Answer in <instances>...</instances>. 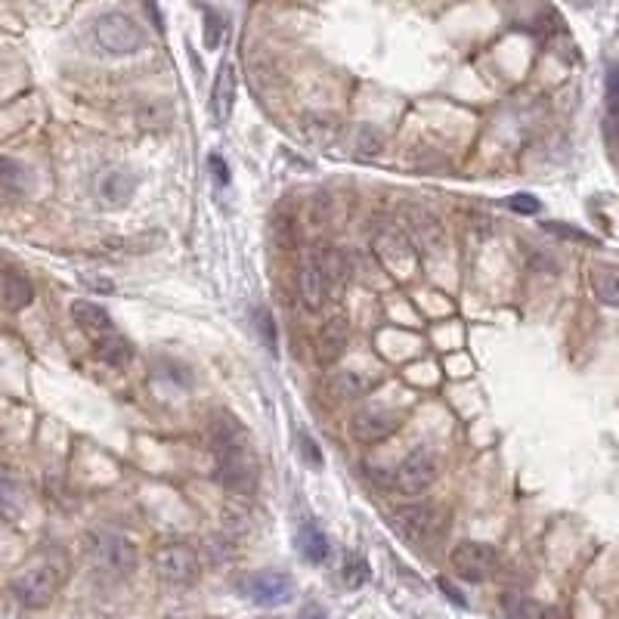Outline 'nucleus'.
Here are the masks:
<instances>
[{
    "mask_svg": "<svg viewBox=\"0 0 619 619\" xmlns=\"http://www.w3.org/2000/svg\"><path fill=\"white\" fill-rule=\"evenodd\" d=\"M241 592L260 607H282L294 598V579L279 570H260L241 583Z\"/></svg>",
    "mask_w": 619,
    "mask_h": 619,
    "instance_id": "1a4fd4ad",
    "label": "nucleus"
},
{
    "mask_svg": "<svg viewBox=\"0 0 619 619\" xmlns=\"http://www.w3.org/2000/svg\"><path fill=\"white\" fill-rule=\"evenodd\" d=\"M310 258H313L316 267H319L329 300H335L338 294L350 285V260H347V254L335 245H316L313 251H310Z\"/></svg>",
    "mask_w": 619,
    "mask_h": 619,
    "instance_id": "ddd939ff",
    "label": "nucleus"
},
{
    "mask_svg": "<svg viewBox=\"0 0 619 619\" xmlns=\"http://www.w3.org/2000/svg\"><path fill=\"white\" fill-rule=\"evenodd\" d=\"M508 208L517 211V214H535L539 211V199H533V195H511L508 199Z\"/></svg>",
    "mask_w": 619,
    "mask_h": 619,
    "instance_id": "473e14b6",
    "label": "nucleus"
},
{
    "mask_svg": "<svg viewBox=\"0 0 619 619\" xmlns=\"http://www.w3.org/2000/svg\"><path fill=\"white\" fill-rule=\"evenodd\" d=\"M592 289L601 304H607V307L619 304V279H616L614 263H601V267L592 270Z\"/></svg>",
    "mask_w": 619,
    "mask_h": 619,
    "instance_id": "393cba45",
    "label": "nucleus"
},
{
    "mask_svg": "<svg viewBox=\"0 0 619 619\" xmlns=\"http://www.w3.org/2000/svg\"><path fill=\"white\" fill-rule=\"evenodd\" d=\"M211 452H214V480L217 486L230 493H248L254 486V465L251 449H248L245 427L239 425L236 415L217 412L208 427Z\"/></svg>",
    "mask_w": 619,
    "mask_h": 619,
    "instance_id": "f257e3e1",
    "label": "nucleus"
},
{
    "mask_svg": "<svg viewBox=\"0 0 619 619\" xmlns=\"http://www.w3.org/2000/svg\"><path fill=\"white\" fill-rule=\"evenodd\" d=\"M232 105H236V65L223 63L214 81V115L217 121H230Z\"/></svg>",
    "mask_w": 619,
    "mask_h": 619,
    "instance_id": "4be33fe9",
    "label": "nucleus"
},
{
    "mask_svg": "<svg viewBox=\"0 0 619 619\" xmlns=\"http://www.w3.org/2000/svg\"><path fill=\"white\" fill-rule=\"evenodd\" d=\"M273 239H276V245L282 248V251H291V248L298 245L300 232H298V223H294L291 214H279L273 221Z\"/></svg>",
    "mask_w": 619,
    "mask_h": 619,
    "instance_id": "c85d7f7f",
    "label": "nucleus"
},
{
    "mask_svg": "<svg viewBox=\"0 0 619 619\" xmlns=\"http://www.w3.org/2000/svg\"><path fill=\"white\" fill-rule=\"evenodd\" d=\"M406 223H409V232H412L409 241L415 251L421 248L427 254H443V248H447V230H443V223L434 214H427V211H409Z\"/></svg>",
    "mask_w": 619,
    "mask_h": 619,
    "instance_id": "2eb2a0df",
    "label": "nucleus"
},
{
    "mask_svg": "<svg viewBox=\"0 0 619 619\" xmlns=\"http://www.w3.org/2000/svg\"><path fill=\"white\" fill-rule=\"evenodd\" d=\"M298 291H300V300H304V307L310 313H319L322 307L329 304V291H326V282H322V273L319 267H316V260L304 258L300 263V273H298Z\"/></svg>",
    "mask_w": 619,
    "mask_h": 619,
    "instance_id": "a211bd4d",
    "label": "nucleus"
},
{
    "mask_svg": "<svg viewBox=\"0 0 619 619\" xmlns=\"http://www.w3.org/2000/svg\"><path fill=\"white\" fill-rule=\"evenodd\" d=\"M399 425H403V415L394 409H384V406H368V409H359L350 418V434L357 437L359 443L372 447V443L388 440L390 434H397Z\"/></svg>",
    "mask_w": 619,
    "mask_h": 619,
    "instance_id": "9d476101",
    "label": "nucleus"
},
{
    "mask_svg": "<svg viewBox=\"0 0 619 619\" xmlns=\"http://www.w3.org/2000/svg\"><path fill=\"white\" fill-rule=\"evenodd\" d=\"M93 357L112 368H124L133 359V344L127 338L115 335V331H109V335H100L93 341Z\"/></svg>",
    "mask_w": 619,
    "mask_h": 619,
    "instance_id": "6ab92c4d",
    "label": "nucleus"
},
{
    "mask_svg": "<svg viewBox=\"0 0 619 619\" xmlns=\"http://www.w3.org/2000/svg\"><path fill=\"white\" fill-rule=\"evenodd\" d=\"M298 548L310 564H326L329 561V535L322 533L313 520H300Z\"/></svg>",
    "mask_w": 619,
    "mask_h": 619,
    "instance_id": "5701e85b",
    "label": "nucleus"
},
{
    "mask_svg": "<svg viewBox=\"0 0 619 619\" xmlns=\"http://www.w3.org/2000/svg\"><path fill=\"white\" fill-rule=\"evenodd\" d=\"M34 300V285L32 279L19 270H0V307L19 313V310L32 307Z\"/></svg>",
    "mask_w": 619,
    "mask_h": 619,
    "instance_id": "dca6fc26",
    "label": "nucleus"
},
{
    "mask_svg": "<svg viewBox=\"0 0 619 619\" xmlns=\"http://www.w3.org/2000/svg\"><path fill=\"white\" fill-rule=\"evenodd\" d=\"M440 588H443V594H449L452 604H458V607H465V598H462V594H458L456 588H452V585L447 583V579H440Z\"/></svg>",
    "mask_w": 619,
    "mask_h": 619,
    "instance_id": "4c0bfd02",
    "label": "nucleus"
},
{
    "mask_svg": "<svg viewBox=\"0 0 619 619\" xmlns=\"http://www.w3.org/2000/svg\"><path fill=\"white\" fill-rule=\"evenodd\" d=\"M298 447H300V456L307 458L310 467H322V456L316 452V443L310 440V434H298Z\"/></svg>",
    "mask_w": 619,
    "mask_h": 619,
    "instance_id": "2f4dec72",
    "label": "nucleus"
},
{
    "mask_svg": "<svg viewBox=\"0 0 619 619\" xmlns=\"http://www.w3.org/2000/svg\"><path fill=\"white\" fill-rule=\"evenodd\" d=\"M307 619H326V616H322V614H310Z\"/></svg>",
    "mask_w": 619,
    "mask_h": 619,
    "instance_id": "58836bf2",
    "label": "nucleus"
},
{
    "mask_svg": "<svg viewBox=\"0 0 619 619\" xmlns=\"http://www.w3.org/2000/svg\"><path fill=\"white\" fill-rule=\"evenodd\" d=\"M137 190V177L124 168V164H105L93 177V195L105 208H121Z\"/></svg>",
    "mask_w": 619,
    "mask_h": 619,
    "instance_id": "f8f14e48",
    "label": "nucleus"
},
{
    "mask_svg": "<svg viewBox=\"0 0 619 619\" xmlns=\"http://www.w3.org/2000/svg\"><path fill=\"white\" fill-rule=\"evenodd\" d=\"M347 338H350V319L347 316H331L329 322H322L319 338H316V359L331 362L344 353Z\"/></svg>",
    "mask_w": 619,
    "mask_h": 619,
    "instance_id": "f3484780",
    "label": "nucleus"
},
{
    "mask_svg": "<svg viewBox=\"0 0 619 619\" xmlns=\"http://www.w3.org/2000/svg\"><path fill=\"white\" fill-rule=\"evenodd\" d=\"M211 168H214L217 183H221V186L230 183V168H226V162H221V155H211Z\"/></svg>",
    "mask_w": 619,
    "mask_h": 619,
    "instance_id": "f704fd0d",
    "label": "nucleus"
},
{
    "mask_svg": "<svg viewBox=\"0 0 619 619\" xmlns=\"http://www.w3.org/2000/svg\"><path fill=\"white\" fill-rule=\"evenodd\" d=\"M304 131H307V137H313L316 142H329V140H331V133H335L338 127L331 124L329 118H307Z\"/></svg>",
    "mask_w": 619,
    "mask_h": 619,
    "instance_id": "c756f323",
    "label": "nucleus"
},
{
    "mask_svg": "<svg viewBox=\"0 0 619 619\" xmlns=\"http://www.w3.org/2000/svg\"><path fill=\"white\" fill-rule=\"evenodd\" d=\"M155 570L168 585H192L199 579V557L186 545H164L155 555Z\"/></svg>",
    "mask_w": 619,
    "mask_h": 619,
    "instance_id": "9b49d317",
    "label": "nucleus"
},
{
    "mask_svg": "<svg viewBox=\"0 0 619 619\" xmlns=\"http://www.w3.org/2000/svg\"><path fill=\"white\" fill-rule=\"evenodd\" d=\"M496 564H499V551H496L489 542H458L456 548L449 551V567L458 579L465 583H483V579L493 576Z\"/></svg>",
    "mask_w": 619,
    "mask_h": 619,
    "instance_id": "423d86ee",
    "label": "nucleus"
},
{
    "mask_svg": "<svg viewBox=\"0 0 619 619\" xmlns=\"http://www.w3.org/2000/svg\"><path fill=\"white\" fill-rule=\"evenodd\" d=\"M381 381V372L375 368H341L326 381V394L335 399V403H344V399H359L366 397L368 390H375Z\"/></svg>",
    "mask_w": 619,
    "mask_h": 619,
    "instance_id": "4468645a",
    "label": "nucleus"
},
{
    "mask_svg": "<svg viewBox=\"0 0 619 619\" xmlns=\"http://www.w3.org/2000/svg\"><path fill=\"white\" fill-rule=\"evenodd\" d=\"M28 508V493L22 486V480H16L13 474L0 471V517L6 520H19Z\"/></svg>",
    "mask_w": 619,
    "mask_h": 619,
    "instance_id": "aec40b11",
    "label": "nucleus"
},
{
    "mask_svg": "<svg viewBox=\"0 0 619 619\" xmlns=\"http://www.w3.org/2000/svg\"><path fill=\"white\" fill-rule=\"evenodd\" d=\"M368 576H372V570H368L366 557L359 555H347L344 557V570H341V579L347 588H362L368 583Z\"/></svg>",
    "mask_w": 619,
    "mask_h": 619,
    "instance_id": "bb28decb",
    "label": "nucleus"
},
{
    "mask_svg": "<svg viewBox=\"0 0 619 619\" xmlns=\"http://www.w3.org/2000/svg\"><path fill=\"white\" fill-rule=\"evenodd\" d=\"M353 149H357L359 158H375L384 149V137L378 131H372V127H357V133H353Z\"/></svg>",
    "mask_w": 619,
    "mask_h": 619,
    "instance_id": "cd10ccee",
    "label": "nucleus"
},
{
    "mask_svg": "<svg viewBox=\"0 0 619 619\" xmlns=\"http://www.w3.org/2000/svg\"><path fill=\"white\" fill-rule=\"evenodd\" d=\"M258 331L263 335V344H267L270 353H276V326H273V316L267 310H258Z\"/></svg>",
    "mask_w": 619,
    "mask_h": 619,
    "instance_id": "7c9ffc66",
    "label": "nucleus"
},
{
    "mask_svg": "<svg viewBox=\"0 0 619 619\" xmlns=\"http://www.w3.org/2000/svg\"><path fill=\"white\" fill-rule=\"evenodd\" d=\"M142 44H146V34L137 25V19L118 10L93 16L84 25V32H81L84 53L100 59H127L133 53H140Z\"/></svg>",
    "mask_w": 619,
    "mask_h": 619,
    "instance_id": "f03ea898",
    "label": "nucleus"
},
{
    "mask_svg": "<svg viewBox=\"0 0 619 619\" xmlns=\"http://www.w3.org/2000/svg\"><path fill=\"white\" fill-rule=\"evenodd\" d=\"M542 230L555 232V236L561 239H576V241H588V236L583 230H573V226H561V223H542Z\"/></svg>",
    "mask_w": 619,
    "mask_h": 619,
    "instance_id": "72a5a7b5",
    "label": "nucleus"
},
{
    "mask_svg": "<svg viewBox=\"0 0 619 619\" xmlns=\"http://www.w3.org/2000/svg\"><path fill=\"white\" fill-rule=\"evenodd\" d=\"M505 616L508 619H561L555 607H548V604H539L533 598H524V594H511V598H505Z\"/></svg>",
    "mask_w": 619,
    "mask_h": 619,
    "instance_id": "b1692460",
    "label": "nucleus"
},
{
    "mask_svg": "<svg viewBox=\"0 0 619 619\" xmlns=\"http://www.w3.org/2000/svg\"><path fill=\"white\" fill-rule=\"evenodd\" d=\"M28 190V171L13 158H0V192L22 195Z\"/></svg>",
    "mask_w": 619,
    "mask_h": 619,
    "instance_id": "a878e982",
    "label": "nucleus"
},
{
    "mask_svg": "<svg viewBox=\"0 0 619 619\" xmlns=\"http://www.w3.org/2000/svg\"><path fill=\"white\" fill-rule=\"evenodd\" d=\"M394 530L415 548L430 545L434 535L440 533V511L430 505H406L394 515Z\"/></svg>",
    "mask_w": 619,
    "mask_h": 619,
    "instance_id": "6e6552de",
    "label": "nucleus"
},
{
    "mask_svg": "<svg viewBox=\"0 0 619 619\" xmlns=\"http://www.w3.org/2000/svg\"><path fill=\"white\" fill-rule=\"evenodd\" d=\"M437 471H440L437 456L427 447H418L394 467V474H390V489L399 496H421V493H427L430 483L437 480Z\"/></svg>",
    "mask_w": 619,
    "mask_h": 619,
    "instance_id": "39448f33",
    "label": "nucleus"
},
{
    "mask_svg": "<svg viewBox=\"0 0 619 619\" xmlns=\"http://www.w3.org/2000/svg\"><path fill=\"white\" fill-rule=\"evenodd\" d=\"M375 258L384 263L390 276L397 279H409L418 270V251L412 248V241L406 232L399 230H381L375 236Z\"/></svg>",
    "mask_w": 619,
    "mask_h": 619,
    "instance_id": "0eeeda50",
    "label": "nucleus"
},
{
    "mask_svg": "<svg viewBox=\"0 0 619 619\" xmlns=\"http://www.w3.org/2000/svg\"><path fill=\"white\" fill-rule=\"evenodd\" d=\"M69 313H72V319L78 322L81 329H84V331H93L96 338H100V335H109V331H112V316H109V310L100 307V304H93V300H74V304L69 307Z\"/></svg>",
    "mask_w": 619,
    "mask_h": 619,
    "instance_id": "412c9836",
    "label": "nucleus"
},
{
    "mask_svg": "<svg viewBox=\"0 0 619 619\" xmlns=\"http://www.w3.org/2000/svg\"><path fill=\"white\" fill-rule=\"evenodd\" d=\"M84 282H87L93 291H112V289H115V285H112L109 279H90V276H84Z\"/></svg>",
    "mask_w": 619,
    "mask_h": 619,
    "instance_id": "e433bc0d",
    "label": "nucleus"
},
{
    "mask_svg": "<svg viewBox=\"0 0 619 619\" xmlns=\"http://www.w3.org/2000/svg\"><path fill=\"white\" fill-rule=\"evenodd\" d=\"M59 583H63V570L59 564H53L50 557H41V561L28 564L25 570L13 579V598H16L22 607L28 610H41L56 598Z\"/></svg>",
    "mask_w": 619,
    "mask_h": 619,
    "instance_id": "20e7f679",
    "label": "nucleus"
},
{
    "mask_svg": "<svg viewBox=\"0 0 619 619\" xmlns=\"http://www.w3.org/2000/svg\"><path fill=\"white\" fill-rule=\"evenodd\" d=\"M84 557L93 579L105 585H118L131 579L140 564L137 545L115 530H90L84 539Z\"/></svg>",
    "mask_w": 619,
    "mask_h": 619,
    "instance_id": "7ed1b4c3",
    "label": "nucleus"
},
{
    "mask_svg": "<svg viewBox=\"0 0 619 619\" xmlns=\"http://www.w3.org/2000/svg\"><path fill=\"white\" fill-rule=\"evenodd\" d=\"M221 19H217V16H208V37H205V41H208V47H217V32H221Z\"/></svg>",
    "mask_w": 619,
    "mask_h": 619,
    "instance_id": "c9c22d12",
    "label": "nucleus"
}]
</instances>
